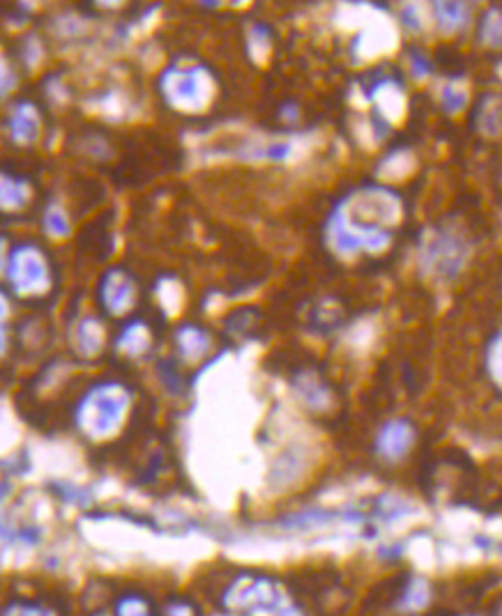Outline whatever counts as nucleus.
Wrapping results in <instances>:
<instances>
[{
    "mask_svg": "<svg viewBox=\"0 0 502 616\" xmlns=\"http://www.w3.org/2000/svg\"><path fill=\"white\" fill-rule=\"evenodd\" d=\"M116 391L111 387H102L86 400L81 407V421L88 424V430H97V433H107L122 412V400H118Z\"/></svg>",
    "mask_w": 502,
    "mask_h": 616,
    "instance_id": "nucleus-1",
    "label": "nucleus"
},
{
    "mask_svg": "<svg viewBox=\"0 0 502 616\" xmlns=\"http://www.w3.org/2000/svg\"><path fill=\"white\" fill-rule=\"evenodd\" d=\"M421 263L429 272H457L463 265V244L454 235H438L421 248Z\"/></svg>",
    "mask_w": 502,
    "mask_h": 616,
    "instance_id": "nucleus-2",
    "label": "nucleus"
},
{
    "mask_svg": "<svg viewBox=\"0 0 502 616\" xmlns=\"http://www.w3.org/2000/svg\"><path fill=\"white\" fill-rule=\"evenodd\" d=\"M411 444L412 428L406 421H390V424L381 430V434H378V451L390 460L401 458Z\"/></svg>",
    "mask_w": 502,
    "mask_h": 616,
    "instance_id": "nucleus-3",
    "label": "nucleus"
},
{
    "mask_svg": "<svg viewBox=\"0 0 502 616\" xmlns=\"http://www.w3.org/2000/svg\"><path fill=\"white\" fill-rule=\"evenodd\" d=\"M479 126L487 136H497L502 129V104L496 95L487 97L479 108Z\"/></svg>",
    "mask_w": 502,
    "mask_h": 616,
    "instance_id": "nucleus-4",
    "label": "nucleus"
},
{
    "mask_svg": "<svg viewBox=\"0 0 502 616\" xmlns=\"http://www.w3.org/2000/svg\"><path fill=\"white\" fill-rule=\"evenodd\" d=\"M482 42L487 46L502 44V12L488 10L482 21Z\"/></svg>",
    "mask_w": 502,
    "mask_h": 616,
    "instance_id": "nucleus-5",
    "label": "nucleus"
},
{
    "mask_svg": "<svg viewBox=\"0 0 502 616\" xmlns=\"http://www.w3.org/2000/svg\"><path fill=\"white\" fill-rule=\"evenodd\" d=\"M438 21L445 31H457L468 21V12L463 5H438Z\"/></svg>",
    "mask_w": 502,
    "mask_h": 616,
    "instance_id": "nucleus-6",
    "label": "nucleus"
},
{
    "mask_svg": "<svg viewBox=\"0 0 502 616\" xmlns=\"http://www.w3.org/2000/svg\"><path fill=\"white\" fill-rule=\"evenodd\" d=\"M468 92L461 83H447L445 92H442V104H445L447 111H459V108L466 104Z\"/></svg>",
    "mask_w": 502,
    "mask_h": 616,
    "instance_id": "nucleus-7",
    "label": "nucleus"
},
{
    "mask_svg": "<svg viewBox=\"0 0 502 616\" xmlns=\"http://www.w3.org/2000/svg\"><path fill=\"white\" fill-rule=\"evenodd\" d=\"M118 614L120 616H147V605L141 598H122V602L118 605Z\"/></svg>",
    "mask_w": 502,
    "mask_h": 616,
    "instance_id": "nucleus-8",
    "label": "nucleus"
},
{
    "mask_svg": "<svg viewBox=\"0 0 502 616\" xmlns=\"http://www.w3.org/2000/svg\"><path fill=\"white\" fill-rule=\"evenodd\" d=\"M488 366H491V370H493V375L497 378V382H502V339L493 343L491 357H488Z\"/></svg>",
    "mask_w": 502,
    "mask_h": 616,
    "instance_id": "nucleus-9",
    "label": "nucleus"
},
{
    "mask_svg": "<svg viewBox=\"0 0 502 616\" xmlns=\"http://www.w3.org/2000/svg\"><path fill=\"white\" fill-rule=\"evenodd\" d=\"M16 614H12V610H7L5 616H44L37 607H16Z\"/></svg>",
    "mask_w": 502,
    "mask_h": 616,
    "instance_id": "nucleus-10",
    "label": "nucleus"
},
{
    "mask_svg": "<svg viewBox=\"0 0 502 616\" xmlns=\"http://www.w3.org/2000/svg\"><path fill=\"white\" fill-rule=\"evenodd\" d=\"M168 616H189V607L171 605V610H168Z\"/></svg>",
    "mask_w": 502,
    "mask_h": 616,
    "instance_id": "nucleus-11",
    "label": "nucleus"
}]
</instances>
